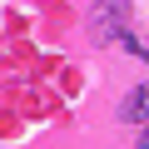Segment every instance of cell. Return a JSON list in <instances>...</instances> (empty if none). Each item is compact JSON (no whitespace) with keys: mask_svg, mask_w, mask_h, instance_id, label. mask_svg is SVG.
Listing matches in <instances>:
<instances>
[{"mask_svg":"<svg viewBox=\"0 0 149 149\" xmlns=\"http://www.w3.org/2000/svg\"><path fill=\"white\" fill-rule=\"evenodd\" d=\"M119 15H129V0H100L95 5V35L100 40L119 35Z\"/></svg>","mask_w":149,"mask_h":149,"instance_id":"obj_1","label":"cell"},{"mask_svg":"<svg viewBox=\"0 0 149 149\" xmlns=\"http://www.w3.org/2000/svg\"><path fill=\"white\" fill-rule=\"evenodd\" d=\"M124 119H134V124H149V85H139V90L129 95V104H124Z\"/></svg>","mask_w":149,"mask_h":149,"instance_id":"obj_2","label":"cell"},{"mask_svg":"<svg viewBox=\"0 0 149 149\" xmlns=\"http://www.w3.org/2000/svg\"><path fill=\"white\" fill-rule=\"evenodd\" d=\"M139 144H144V149H149V124H144V139H139Z\"/></svg>","mask_w":149,"mask_h":149,"instance_id":"obj_3","label":"cell"}]
</instances>
